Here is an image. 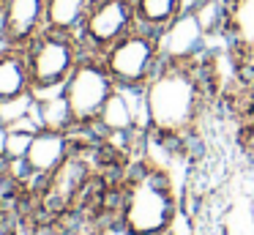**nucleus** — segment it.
I'll list each match as a JSON object with an SVG mask.
<instances>
[{
  "mask_svg": "<svg viewBox=\"0 0 254 235\" xmlns=\"http://www.w3.org/2000/svg\"><path fill=\"white\" fill-rule=\"evenodd\" d=\"M148 131L186 151L197 140L213 96L202 74V60H161L153 79L142 87Z\"/></svg>",
  "mask_w": 254,
  "mask_h": 235,
  "instance_id": "f257e3e1",
  "label": "nucleus"
},
{
  "mask_svg": "<svg viewBox=\"0 0 254 235\" xmlns=\"http://www.w3.org/2000/svg\"><path fill=\"white\" fill-rule=\"evenodd\" d=\"M183 213V197L172 169L145 158H131L123 172V197L118 211V233L123 235H172Z\"/></svg>",
  "mask_w": 254,
  "mask_h": 235,
  "instance_id": "f03ea898",
  "label": "nucleus"
},
{
  "mask_svg": "<svg viewBox=\"0 0 254 235\" xmlns=\"http://www.w3.org/2000/svg\"><path fill=\"white\" fill-rule=\"evenodd\" d=\"M82 55L85 49L77 33H61V30H50V27L41 30L25 47L33 98L63 93V85L71 77V71L77 69Z\"/></svg>",
  "mask_w": 254,
  "mask_h": 235,
  "instance_id": "7ed1b4c3",
  "label": "nucleus"
},
{
  "mask_svg": "<svg viewBox=\"0 0 254 235\" xmlns=\"http://www.w3.org/2000/svg\"><path fill=\"white\" fill-rule=\"evenodd\" d=\"M107 71H110L112 82L118 87H126V90H142L153 74L159 71L161 66V41H159V33L148 30V27L137 25L131 33L115 41L104 55Z\"/></svg>",
  "mask_w": 254,
  "mask_h": 235,
  "instance_id": "20e7f679",
  "label": "nucleus"
},
{
  "mask_svg": "<svg viewBox=\"0 0 254 235\" xmlns=\"http://www.w3.org/2000/svg\"><path fill=\"white\" fill-rule=\"evenodd\" d=\"M110 71H107L101 55L85 52L79 58L77 69L71 71V77L63 85V96L68 101L74 118V131H93L96 120H99L101 109H104L107 98L115 90Z\"/></svg>",
  "mask_w": 254,
  "mask_h": 235,
  "instance_id": "39448f33",
  "label": "nucleus"
},
{
  "mask_svg": "<svg viewBox=\"0 0 254 235\" xmlns=\"http://www.w3.org/2000/svg\"><path fill=\"white\" fill-rule=\"evenodd\" d=\"M137 3L134 0H93L82 27L79 41L90 55H104L115 41L137 27Z\"/></svg>",
  "mask_w": 254,
  "mask_h": 235,
  "instance_id": "423d86ee",
  "label": "nucleus"
},
{
  "mask_svg": "<svg viewBox=\"0 0 254 235\" xmlns=\"http://www.w3.org/2000/svg\"><path fill=\"white\" fill-rule=\"evenodd\" d=\"M161 41V58L175 60V63H189V60H202L205 52L213 47V38L205 33V27L197 22L191 5L178 16L172 25H167L159 33Z\"/></svg>",
  "mask_w": 254,
  "mask_h": 235,
  "instance_id": "0eeeda50",
  "label": "nucleus"
},
{
  "mask_svg": "<svg viewBox=\"0 0 254 235\" xmlns=\"http://www.w3.org/2000/svg\"><path fill=\"white\" fill-rule=\"evenodd\" d=\"M77 148V134L74 131H55V129H36L30 151L25 156V175L36 186L44 178H50L63 161Z\"/></svg>",
  "mask_w": 254,
  "mask_h": 235,
  "instance_id": "6e6552de",
  "label": "nucleus"
},
{
  "mask_svg": "<svg viewBox=\"0 0 254 235\" xmlns=\"http://www.w3.org/2000/svg\"><path fill=\"white\" fill-rule=\"evenodd\" d=\"M221 41L243 69L254 71V0H224Z\"/></svg>",
  "mask_w": 254,
  "mask_h": 235,
  "instance_id": "1a4fd4ad",
  "label": "nucleus"
},
{
  "mask_svg": "<svg viewBox=\"0 0 254 235\" xmlns=\"http://www.w3.org/2000/svg\"><path fill=\"white\" fill-rule=\"evenodd\" d=\"M41 30H47V0H3L0 33L25 49Z\"/></svg>",
  "mask_w": 254,
  "mask_h": 235,
  "instance_id": "9d476101",
  "label": "nucleus"
},
{
  "mask_svg": "<svg viewBox=\"0 0 254 235\" xmlns=\"http://www.w3.org/2000/svg\"><path fill=\"white\" fill-rule=\"evenodd\" d=\"M30 96V71L25 49L14 47L0 58V104Z\"/></svg>",
  "mask_w": 254,
  "mask_h": 235,
  "instance_id": "9b49d317",
  "label": "nucleus"
},
{
  "mask_svg": "<svg viewBox=\"0 0 254 235\" xmlns=\"http://www.w3.org/2000/svg\"><path fill=\"white\" fill-rule=\"evenodd\" d=\"M93 0H47V27L61 33H77L88 16Z\"/></svg>",
  "mask_w": 254,
  "mask_h": 235,
  "instance_id": "f8f14e48",
  "label": "nucleus"
},
{
  "mask_svg": "<svg viewBox=\"0 0 254 235\" xmlns=\"http://www.w3.org/2000/svg\"><path fill=\"white\" fill-rule=\"evenodd\" d=\"M137 3V22L148 30L161 33L167 25L178 19L189 8L191 0H134Z\"/></svg>",
  "mask_w": 254,
  "mask_h": 235,
  "instance_id": "ddd939ff",
  "label": "nucleus"
},
{
  "mask_svg": "<svg viewBox=\"0 0 254 235\" xmlns=\"http://www.w3.org/2000/svg\"><path fill=\"white\" fill-rule=\"evenodd\" d=\"M33 120H36V126H39V129L74 131V118H71V109H68V101H66V96H63V93L36 98Z\"/></svg>",
  "mask_w": 254,
  "mask_h": 235,
  "instance_id": "4468645a",
  "label": "nucleus"
},
{
  "mask_svg": "<svg viewBox=\"0 0 254 235\" xmlns=\"http://www.w3.org/2000/svg\"><path fill=\"white\" fill-rule=\"evenodd\" d=\"M230 109L238 118V142L243 145V151L254 156V85L246 87V93H241L230 104Z\"/></svg>",
  "mask_w": 254,
  "mask_h": 235,
  "instance_id": "2eb2a0df",
  "label": "nucleus"
},
{
  "mask_svg": "<svg viewBox=\"0 0 254 235\" xmlns=\"http://www.w3.org/2000/svg\"><path fill=\"white\" fill-rule=\"evenodd\" d=\"M191 11L197 16V22L205 27L210 38H219L221 41V33H224V0H191Z\"/></svg>",
  "mask_w": 254,
  "mask_h": 235,
  "instance_id": "dca6fc26",
  "label": "nucleus"
},
{
  "mask_svg": "<svg viewBox=\"0 0 254 235\" xmlns=\"http://www.w3.org/2000/svg\"><path fill=\"white\" fill-rule=\"evenodd\" d=\"M224 235H254V216L246 202H238L235 208L227 211Z\"/></svg>",
  "mask_w": 254,
  "mask_h": 235,
  "instance_id": "f3484780",
  "label": "nucleus"
},
{
  "mask_svg": "<svg viewBox=\"0 0 254 235\" xmlns=\"http://www.w3.org/2000/svg\"><path fill=\"white\" fill-rule=\"evenodd\" d=\"M0 235H14V227H11V219L8 213L0 208Z\"/></svg>",
  "mask_w": 254,
  "mask_h": 235,
  "instance_id": "a211bd4d",
  "label": "nucleus"
},
{
  "mask_svg": "<svg viewBox=\"0 0 254 235\" xmlns=\"http://www.w3.org/2000/svg\"><path fill=\"white\" fill-rule=\"evenodd\" d=\"M8 129H11V126L0 123V161L6 158V140H8Z\"/></svg>",
  "mask_w": 254,
  "mask_h": 235,
  "instance_id": "6ab92c4d",
  "label": "nucleus"
},
{
  "mask_svg": "<svg viewBox=\"0 0 254 235\" xmlns=\"http://www.w3.org/2000/svg\"><path fill=\"white\" fill-rule=\"evenodd\" d=\"M8 49H14V44H11V41H8V38H6V36H3V33H0V58H3V55H6V52H8Z\"/></svg>",
  "mask_w": 254,
  "mask_h": 235,
  "instance_id": "aec40b11",
  "label": "nucleus"
}]
</instances>
